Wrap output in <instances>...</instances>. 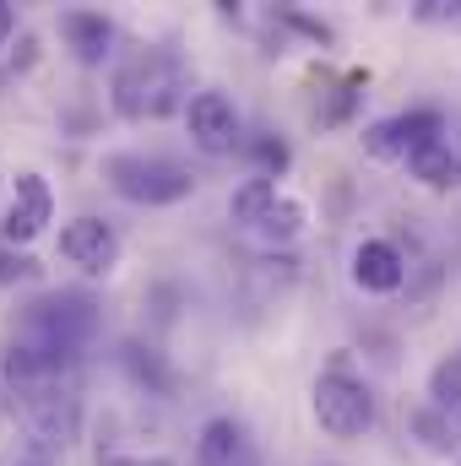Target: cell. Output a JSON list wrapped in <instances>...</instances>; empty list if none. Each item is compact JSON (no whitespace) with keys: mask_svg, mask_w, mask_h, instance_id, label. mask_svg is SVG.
<instances>
[{"mask_svg":"<svg viewBox=\"0 0 461 466\" xmlns=\"http://www.w3.org/2000/svg\"><path fill=\"white\" fill-rule=\"evenodd\" d=\"M277 201H282L277 179L255 174V179H244V185L229 196V218H233V223H244V228H261V223H266V212H271Z\"/></svg>","mask_w":461,"mask_h":466,"instance_id":"cell-13","label":"cell"},{"mask_svg":"<svg viewBox=\"0 0 461 466\" xmlns=\"http://www.w3.org/2000/svg\"><path fill=\"white\" fill-rule=\"evenodd\" d=\"M299 228H304V207H299L293 196H282V201H277V207L266 212V223H261L255 233H266L271 244H288V238H293Z\"/></svg>","mask_w":461,"mask_h":466,"instance_id":"cell-15","label":"cell"},{"mask_svg":"<svg viewBox=\"0 0 461 466\" xmlns=\"http://www.w3.org/2000/svg\"><path fill=\"white\" fill-rule=\"evenodd\" d=\"M440 136H446V119L435 115V109H407V115H396V119L364 125V152L380 157V163H391V157H413L418 147H429Z\"/></svg>","mask_w":461,"mask_h":466,"instance_id":"cell-5","label":"cell"},{"mask_svg":"<svg viewBox=\"0 0 461 466\" xmlns=\"http://www.w3.org/2000/svg\"><path fill=\"white\" fill-rule=\"evenodd\" d=\"M98 466H174L169 456H125V451H104Z\"/></svg>","mask_w":461,"mask_h":466,"instance_id":"cell-17","label":"cell"},{"mask_svg":"<svg viewBox=\"0 0 461 466\" xmlns=\"http://www.w3.org/2000/svg\"><path fill=\"white\" fill-rule=\"evenodd\" d=\"M11 33H16V11H11V5L0 0V49L11 44Z\"/></svg>","mask_w":461,"mask_h":466,"instance_id":"cell-19","label":"cell"},{"mask_svg":"<svg viewBox=\"0 0 461 466\" xmlns=\"http://www.w3.org/2000/svg\"><path fill=\"white\" fill-rule=\"evenodd\" d=\"M55 218V196H49V185H44V174H16V185H11V201H5V218H0V233H5V244H33L44 223Z\"/></svg>","mask_w":461,"mask_h":466,"instance_id":"cell-7","label":"cell"},{"mask_svg":"<svg viewBox=\"0 0 461 466\" xmlns=\"http://www.w3.org/2000/svg\"><path fill=\"white\" fill-rule=\"evenodd\" d=\"M407 168H413V179H418V185H429V190L461 185V157L451 152V141H446V136H440V141H429V147H418V152L407 157Z\"/></svg>","mask_w":461,"mask_h":466,"instance_id":"cell-12","label":"cell"},{"mask_svg":"<svg viewBox=\"0 0 461 466\" xmlns=\"http://www.w3.org/2000/svg\"><path fill=\"white\" fill-rule=\"evenodd\" d=\"M60 255L87 277H109L119 266V233L104 218H77L60 228Z\"/></svg>","mask_w":461,"mask_h":466,"instance_id":"cell-6","label":"cell"},{"mask_svg":"<svg viewBox=\"0 0 461 466\" xmlns=\"http://www.w3.org/2000/svg\"><path fill=\"white\" fill-rule=\"evenodd\" d=\"M429 396H435V407H461V352L456 358H446L440 369H435V380H429Z\"/></svg>","mask_w":461,"mask_h":466,"instance_id":"cell-16","label":"cell"},{"mask_svg":"<svg viewBox=\"0 0 461 466\" xmlns=\"http://www.w3.org/2000/svg\"><path fill=\"white\" fill-rule=\"evenodd\" d=\"M310 407H315V423H321L332 440H358V434H369V423H374V396H369V385L353 380V374H343V369H326V374L315 380Z\"/></svg>","mask_w":461,"mask_h":466,"instance_id":"cell-4","label":"cell"},{"mask_svg":"<svg viewBox=\"0 0 461 466\" xmlns=\"http://www.w3.org/2000/svg\"><path fill=\"white\" fill-rule=\"evenodd\" d=\"M27 466H44V461H27Z\"/></svg>","mask_w":461,"mask_h":466,"instance_id":"cell-20","label":"cell"},{"mask_svg":"<svg viewBox=\"0 0 461 466\" xmlns=\"http://www.w3.org/2000/svg\"><path fill=\"white\" fill-rule=\"evenodd\" d=\"M413 434H418L429 451H451V445H456V418H451L446 407H435V401H429V407H418V412H413Z\"/></svg>","mask_w":461,"mask_h":466,"instance_id":"cell-14","label":"cell"},{"mask_svg":"<svg viewBox=\"0 0 461 466\" xmlns=\"http://www.w3.org/2000/svg\"><path fill=\"white\" fill-rule=\"evenodd\" d=\"M27 271H33V260H22V255H16V260H11V255H0V282H11V277H27Z\"/></svg>","mask_w":461,"mask_h":466,"instance_id":"cell-18","label":"cell"},{"mask_svg":"<svg viewBox=\"0 0 461 466\" xmlns=\"http://www.w3.org/2000/svg\"><path fill=\"white\" fill-rule=\"evenodd\" d=\"M353 282H358L364 293H396V288L407 282L402 249L385 244V238H364V244L353 249Z\"/></svg>","mask_w":461,"mask_h":466,"instance_id":"cell-9","label":"cell"},{"mask_svg":"<svg viewBox=\"0 0 461 466\" xmlns=\"http://www.w3.org/2000/svg\"><path fill=\"white\" fill-rule=\"evenodd\" d=\"M93 331H98V309L82 293H49L22 315V337H33V342H44L55 352H71V358L82 352V342Z\"/></svg>","mask_w":461,"mask_h":466,"instance_id":"cell-3","label":"cell"},{"mask_svg":"<svg viewBox=\"0 0 461 466\" xmlns=\"http://www.w3.org/2000/svg\"><path fill=\"white\" fill-rule=\"evenodd\" d=\"M109 98H115V115L125 119H163L174 115L179 98H185V71L163 49H136L115 71V93Z\"/></svg>","mask_w":461,"mask_h":466,"instance_id":"cell-1","label":"cell"},{"mask_svg":"<svg viewBox=\"0 0 461 466\" xmlns=\"http://www.w3.org/2000/svg\"><path fill=\"white\" fill-rule=\"evenodd\" d=\"M185 125H190V141L207 152V157H223L233 152V136H239V115L223 93H196L185 104Z\"/></svg>","mask_w":461,"mask_h":466,"instance_id":"cell-8","label":"cell"},{"mask_svg":"<svg viewBox=\"0 0 461 466\" xmlns=\"http://www.w3.org/2000/svg\"><path fill=\"white\" fill-rule=\"evenodd\" d=\"M196 461L201 466H255L250 461V440L233 418H212L196 440Z\"/></svg>","mask_w":461,"mask_h":466,"instance_id":"cell-11","label":"cell"},{"mask_svg":"<svg viewBox=\"0 0 461 466\" xmlns=\"http://www.w3.org/2000/svg\"><path fill=\"white\" fill-rule=\"evenodd\" d=\"M104 179L130 207H174V201H185L196 190L190 168H179L169 157H147V152H115V157H104Z\"/></svg>","mask_w":461,"mask_h":466,"instance_id":"cell-2","label":"cell"},{"mask_svg":"<svg viewBox=\"0 0 461 466\" xmlns=\"http://www.w3.org/2000/svg\"><path fill=\"white\" fill-rule=\"evenodd\" d=\"M60 38L71 44V55L82 66H104L109 60V44H115V22L104 11H66L60 16Z\"/></svg>","mask_w":461,"mask_h":466,"instance_id":"cell-10","label":"cell"}]
</instances>
